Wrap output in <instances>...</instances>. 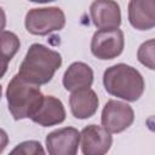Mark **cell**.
<instances>
[{
	"label": "cell",
	"mask_w": 155,
	"mask_h": 155,
	"mask_svg": "<svg viewBox=\"0 0 155 155\" xmlns=\"http://www.w3.org/2000/svg\"><path fill=\"white\" fill-rule=\"evenodd\" d=\"M62 65V56L42 44H33L23 58L18 74L35 85L48 84Z\"/></svg>",
	"instance_id": "1"
},
{
	"label": "cell",
	"mask_w": 155,
	"mask_h": 155,
	"mask_svg": "<svg viewBox=\"0 0 155 155\" xmlns=\"http://www.w3.org/2000/svg\"><path fill=\"white\" fill-rule=\"evenodd\" d=\"M105 91L126 102L138 101L145 88L143 75L132 65L117 63L107 68L103 73Z\"/></svg>",
	"instance_id": "2"
},
{
	"label": "cell",
	"mask_w": 155,
	"mask_h": 155,
	"mask_svg": "<svg viewBox=\"0 0 155 155\" xmlns=\"http://www.w3.org/2000/svg\"><path fill=\"white\" fill-rule=\"evenodd\" d=\"M44 97L39 85L24 80L19 74L10 80L6 88L8 110L15 120L30 119L39 109Z\"/></svg>",
	"instance_id": "3"
},
{
	"label": "cell",
	"mask_w": 155,
	"mask_h": 155,
	"mask_svg": "<svg viewBox=\"0 0 155 155\" xmlns=\"http://www.w3.org/2000/svg\"><path fill=\"white\" fill-rule=\"evenodd\" d=\"M24 25L28 33L45 36L58 31L65 25V15L59 7H38L27 12Z\"/></svg>",
	"instance_id": "4"
},
{
	"label": "cell",
	"mask_w": 155,
	"mask_h": 155,
	"mask_svg": "<svg viewBox=\"0 0 155 155\" xmlns=\"http://www.w3.org/2000/svg\"><path fill=\"white\" fill-rule=\"evenodd\" d=\"M125 47L124 31L119 28L98 29L91 39L92 54L102 61H110L119 57Z\"/></svg>",
	"instance_id": "5"
},
{
	"label": "cell",
	"mask_w": 155,
	"mask_h": 155,
	"mask_svg": "<svg viewBox=\"0 0 155 155\" xmlns=\"http://www.w3.org/2000/svg\"><path fill=\"white\" fill-rule=\"evenodd\" d=\"M134 121L132 107L125 102L109 99L103 107L101 115L102 126L110 133H121L127 130Z\"/></svg>",
	"instance_id": "6"
},
{
	"label": "cell",
	"mask_w": 155,
	"mask_h": 155,
	"mask_svg": "<svg viewBox=\"0 0 155 155\" xmlns=\"http://www.w3.org/2000/svg\"><path fill=\"white\" fill-rule=\"evenodd\" d=\"M113 144V137L103 126L94 124L87 125L80 132L81 151L85 155H103L107 154Z\"/></svg>",
	"instance_id": "7"
},
{
	"label": "cell",
	"mask_w": 155,
	"mask_h": 155,
	"mask_svg": "<svg viewBox=\"0 0 155 155\" xmlns=\"http://www.w3.org/2000/svg\"><path fill=\"white\" fill-rule=\"evenodd\" d=\"M50 155H75L80 145V132L75 127H62L50 132L45 139Z\"/></svg>",
	"instance_id": "8"
},
{
	"label": "cell",
	"mask_w": 155,
	"mask_h": 155,
	"mask_svg": "<svg viewBox=\"0 0 155 155\" xmlns=\"http://www.w3.org/2000/svg\"><path fill=\"white\" fill-rule=\"evenodd\" d=\"M90 17L97 29L119 28L121 8L115 0H94L90 6Z\"/></svg>",
	"instance_id": "9"
},
{
	"label": "cell",
	"mask_w": 155,
	"mask_h": 155,
	"mask_svg": "<svg viewBox=\"0 0 155 155\" xmlns=\"http://www.w3.org/2000/svg\"><path fill=\"white\" fill-rule=\"evenodd\" d=\"M65 115L67 113L61 99L54 96H45L39 109L30 119L42 127H50L62 124L65 120Z\"/></svg>",
	"instance_id": "10"
},
{
	"label": "cell",
	"mask_w": 155,
	"mask_h": 155,
	"mask_svg": "<svg viewBox=\"0 0 155 155\" xmlns=\"http://www.w3.org/2000/svg\"><path fill=\"white\" fill-rule=\"evenodd\" d=\"M99 99L92 88H81L71 92L69 97V107L74 117L85 120L92 117L98 109Z\"/></svg>",
	"instance_id": "11"
},
{
	"label": "cell",
	"mask_w": 155,
	"mask_h": 155,
	"mask_svg": "<svg viewBox=\"0 0 155 155\" xmlns=\"http://www.w3.org/2000/svg\"><path fill=\"white\" fill-rule=\"evenodd\" d=\"M128 22L137 30L155 28V0H130Z\"/></svg>",
	"instance_id": "12"
},
{
	"label": "cell",
	"mask_w": 155,
	"mask_h": 155,
	"mask_svg": "<svg viewBox=\"0 0 155 155\" xmlns=\"http://www.w3.org/2000/svg\"><path fill=\"white\" fill-rule=\"evenodd\" d=\"M62 82L64 88L70 92L88 88L93 84V70L84 62H74L64 71Z\"/></svg>",
	"instance_id": "13"
},
{
	"label": "cell",
	"mask_w": 155,
	"mask_h": 155,
	"mask_svg": "<svg viewBox=\"0 0 155 155\" xmlns=\"http://www.w3.org/2000/svg\"><path fill=\"white\" fill-rule=\"evenodd\" d=\"M21 47V41L18 36L8 30H4L1 33V52H2V75L6 71L7 63L13 58L17 51Z\"/></svg>",
	"instance_id": "14"
},
{
	"label": "cell",
	"mask_w": 155,
	"mask_h": 155,
	"mask_svg": "<svg viewBox=\"0 0 155 155\" xmlns=\"http://www.w3.org/2000/svg\"><path fill=\"white\" fill-rule=\"evenodd\" d=\"M137 59L145 68L155 70V39H150L140 44L137 51Z\"/></svg>",
	"instance_id": "15"
},
{
	"label": "cell",
	"mask_w": 155,
	"mask_h": 155,
	"mask_svg": "<svg viewBox=\"0 0 155 155\" xmlns=\"http://www.w3.org/2000/svg\"><path fill=\"white\" fill-rule=\"evenodd\" d=\"M15 154H22V155H42L45 154V150L40 142L38 140H25L19 144H17L12 150L11 155Z\"/></svg>",
	"instance_id": "16"
},
{
	"label": "cell",
	"mask_w": 155,
	"mask_h": 155,
	"mask_svg": "<svg viewBox=\"0 0 155 155\" xmlns=\"http://www.w3.org/2000/svg\"><path fill=\"white\" fill-rule=\"evenodd\" d=\"M30 2H35V4H47V2H52L56 0H29Z\"/></svg>",
	"instance_id": "17"
}]
</instances>
